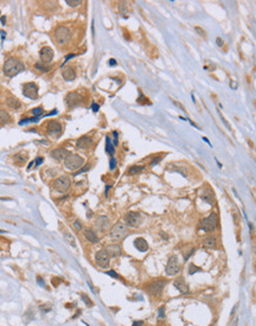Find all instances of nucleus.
<instances>
[{"label":"nucleus","mask_w":256,"mask_h":326,"mask_svg":"<svg viewBox=\"0 0 256 326\" xmlns=\"http://www.w3.org/2000/svg\"><path fill=\"white\" fill-rule=\"evenodd\" d=\"M39 120V116H33V118H30V119H24L19 122V125H24V123H27V122H37Z\"/></svg>","instance_id":"473e14b6"},{"label":"nucleus","mask_w":256,"mask_h":326,"mask_svg":"<svg viewBox=\"0 0 256 326\" xmlns=\"http://www.w3.org/2000/svg\"><path fill=\"white\" fill-rule=\"evenodd\" d=\"M106 141H107V145H106V152L107 153H109L110 155H113L114 154V145L110 142V139L109 138H106Z\"/></svg>","instance_id":"cd10ccee"},{"label":"nucleus","mask_w":256,"mask_h":326,"mask_svg":"<svg viewBox=\"0 0 256 326\" xmlns=\"http://www.w3.org/2000/svg\"><path fill=\"white\" fill-rule=\"evenodd\" d=\"M69 6H71V7H77V6H80L82 4V0H67L65 1Z\"/></svg>","instance_id":"7c9ffc66"},{"label":"nucleus","mask_w":256,"mask_h":326,"mask_svg":"<svg viewBox=\"0 0 256 326\" xmlns=\"http://www.w3.org/2000/svg\"><path fill=\"white\" fill-rule=\"evenodd\" d=\"M109 64H110V65H115V64H116V62H115V60H109Z\"/></svg>","instance_id":"de8ad7c7"},{"label":"nucleus","mask_w":256,"mask_h":326,"mask_svg":"<svg viewBox=\"0 0 256 326\" xmlns=\"http://www.w3.org/2000/svg\"><path fill=\"white\" fill-rule=\"evenodd\" d=\"M166 274L169 276H173L175 274H178L180 272V263H179V260H178V256L175 255H172L169 259V262L166 265Z\"/></svg>","instance_id":"6e6552de"},{"label":"nucleus","mask_w":256,"mask_h":326,"mask_svg":"<svg viewBox=\"0 0 256 326\" xmlns=\"http://www.w3.org/2000/svg\"><path fill=\"white\" fill-rule=\"evenodd\" d=\"M115 166H116V160H115L114 157L110 158V170H114Z\"/></svg>","instance_id":"58836bf2"},{"label":"nucleus","mask_w":256,"mask_h":326,"mask_svg":"<svg viewBox=\"0 0 256 326\" xmlns=\"http://www.w3.org/2000/svg\"><path fill=\"white\" fill-rule=\"evenodd\" d=\"M74 226L77 229V230H80V229H82V226H81V223L78 222V221H76V222H74Z\"/></svg>","instance_id":"79ce46f5"},{"label":"nucleus","mask_w":256,"mask_h":326,"mask_svg":"<svg viewBox=\"0 0 256 326\" xmlns=\"http://www.w3.org/2000/svg\"><path fill=\"white\" fill-rule=\"evenodd\" d=\"M70 152L65 148H56L51 152V157L57 160H65L68 155H70Z\"/></svg>","instance_id":"f3484780"},{"label":"nucleus","mask_w":256,"mask_h":326,"mask_svg":"<svg viewBox=\"0 0 256 326\" xmlns=\"http://www.w3.org/2000/svg\"><path fill=\"white\" fill-rule=\"evenodd\" d=\"M70 185H71V181H70V179H69L68 177H65V176L55 179V181L52 183L54 189L56 191H58V192H67L68 190H69V187H70Z\"/></svg>","instance_id":"9d476101"},{"label":"nucleus","mask_w":256,"mask_h":326,"mask_svg":"<svg viewBox=\"0 0 256 326\" xmlns=\"http://www.w3.org/2000/svg\"><path fill=\"white\" fill-rule=\"evenodd\" d=\"M47 132H49V134H51V135H58V134L61 133L62 132V126L57 122V121H49V123H47Z\"/></svg>","instance_id":"a211bd4d"},{"label":"nucleus","mask_w":256,"mask_h":326,"mask_svg":"<svg viewBox=\"0 0 256 326\" xmlns=\"http://www.w3.org/2000/svg\"><path fill=\"white\" fill-rule=\"evenodd\" d=\"M134 247L139 250V252H141V253H145V252L148 250V243H147V241L145 240V239H142V237H138V239H135Z\"/></svg>","instance_id":"412c9836"},{"label":"nucleus","mask_w":256,"mask_h":326,"mask_svg":"<svg viewBox=\"0 0 256 326\" xmlns=\"http://www.w3.org/2000/svg\"><path fill=\"white\" fill-rule=\"evenodd\" d=\"M64 239L67 240V242L70 244L71 247H76V243H75V239H74V236L71 235V234L69 233V231H64Z\"/></svg>","instance_id":"bb28decb"},{"label":"nucleus","mask_w":256,"mask_h":326,"mask_svg":"<svg viewBox=\"0 0 256 326\" xmlns=\"http://www.w3.org/2000/svg\"><path fill=\"white\" fill-rule=\"evenodd\" d=\"M202 247L205 249H215L217 247V239L212 235H209L204 237L202 241Z\"/></svg>","instance_id":"dca6fc26"},{"label":"nucleus","mask_w":256,"mask_h":326,"mask_svg":"<svg viewBox=\"0 0 256 326\" xmlns=\"http://www.w3.org/2000/svg\"><path fill=\"white\" fill-rule=\"evenodd\" d=\"M237 323H238V318H236V319H235V321L232 323V326H236V325H237Z\"/></svg>","instance_id":"09e8293b"},{"label":"nucleus","mask_w":256,"mask_h":326,"mask_svg":"<svg viewBox=\"0 0 256 326\" xmlns=\"http://www.w3.org/2000/svg\"><path fill=\"white\" fill-rule=\"evenodd\" d=\"M55 39H56V42H57L58 44H61V45L69 43L70 39H71V32H70V30L65 26L57 27L56 31H55Z\"/></svg>","instance_id":"423d86ee"},{"label":"nucleus","mask_w":256,"mask_h":326,"mask_svg":"<svg viewBox=\"0 0 256 326\" xmlns=\"http://www.w3.org/2000/svg\"><path fill=\"white\" fill-rule=\"evenodd\" d=\"M132 326H143V321L142 320H135Z\"/></svg>","instance_id":"ea45409f"},{"label":"nucleus","mask_w":256,"mask_h":326,"mask_svg":"<svg viewBox=\"0 0 256 326\" xmlns=\"http://www.w3.org/2000/svg\"><path fill=\"white\" fill-rule=\"evenodd\" d=\"M218 222H219V218H218V215L216 212L210 213V216L203 218L199 223V229L202 231H205V233H210V231H214L216 228L218 226Z\"/></svg>","instance_id":"f03ea898"},{"label":"nucleus","mask_w":256,"mask_h":326,"mask_svg":"<svg viewBox=\"0 0 256 326\" xmlns=\"http://www.w3.org/2000/svg\"><path fill=\"white\" fill-rule=\"evenodd\" d=\"M42 112H43L42 107H37V108H34L33 110H32V113H33L34 115H36V116H41Z\"/></svg>","instance_id":"e433bc0d"},{"label":"nucleus","mask_w":256,"mask_h":326,"mask_svg":"<svg viewBox=\"0 0 256 326\" xmlns=\"http://www.w3.org/2000/svg\"><path fill=\"white\" fill-rule=\"evenodd\" d=\"M201 270H202V268H201V267L195 266L193 263H192V265H190V269H189V274H190V275H192V274L197 273V272H201Z\"/></svg>","instance_id":"2f4dec72"},{"label":"nucleus","mask_w":256,"mask_h":326,"mask_svg":"<svg viewBox=\"0 0 256 326\" xmlns=\"http://www.w3.org/2000/svg\"><path fill=\"white\" fill-rule=\"evenodd\" d=\"M82 300L86 302V305H87V306H91V305H93V302L89 300L88 295H86V294H82Z\"/></svg>","instance_id":"c9c22d12"},{"label":"nucleus","mask_w":256,"mask_h":326,"mask_svg":"<svg viewBox=\"0 0 256 326\" xmlns=\"http://www.w3.org/2000/svg\"><path fill=\"white\" fill-rule=\"evenodd\" d=\"M83 234H84L86 240L89 241L90 243H97V242H99V236L96 235V233H95L94 230H91V229H86Z\"/></svg>","instance_id":"5701e85b"},{"label":"nucleus","mask_w":256,"mask_h":326,"mask_svg":"<svg viewBox=\"0 0 256 326\" xmlns=\"http://www.w3.org/2000/svg\"><path fill=\"white\" fill-rule=\"evenodd\" d=\"M5 21H6V18H5V17H1V24H5Z\"/></svg>","instance_id":"8fccbe9b"},{"label":"nucleus","mask_w":256,"mask_h":326,"mask_svg":"<svg viewBox=\"0 0 256 326\" xmlns=\"http://www.w3.org/2000/svg\"><path fill=\"white\" fill-rule=\"evenodd\" d=\"M99 108H100V107H99V105H96V103H93V105H91V110H93V112H99Z\"/></svg>","instance_id":"a19ab883"},{"label":"nucleus","mask_w":256,"mask_h":326,"mask_svg":"<svg viewBox=\"0 0 256 326\" xmlns=\"http://www.w3.org/2000/svg\"><path fill=\"white\" fill-rule=\"evenodd\" d=\"M158 318L159 319H164L165 318V306H161L158 311Z\"/></svg>","instance_id":"72a5a7b5"},{"label":"nucleus","mask_w":256,"mask_h":326,"mask_svg":"<svg viewBox=\"0 0 256 326\" xmlns=\"http://www.w3.org/2000/svg\"><path fill=\"white\" fill-rule=\"evenodd\" d=\"M93 144H94V141H93V139L90 136H81L80 139L77 140L76 146L78 148H81V150H88V148H90L93 146Z\"/></svg>","instance_id":"2eb2a0df"},{"label":"nucleus","mask_w":256,"mask_h":326,"mask_svg":"<svg viewBox=\"0 0 256 326\" xmlns=\"http://www.w3.org/2000/svg\"><path fill=\"white\" fill-rule=\"evenodd\" d=\"M6 103H7V106L10 107V108H12V109H19V108L21 107L20 101L17 100L15 97H8V99L6 100Z\"/></svg>","instance_id":"b1692460"},{"label":"nucleus","mask_w":256,"mask_h":326,"mask_svg":"<svg viewBox=\"0 0 256 326\" xmlns=\"http://www.w3.org/2000/svg\"><path fill=\"white\" fill-rule=\"evenodd\" d=\"M109 261H110V256L107 253L106 249H100L99 252H96L95 254V262L96 265L101 268H108L109 267Z\"/></svg>","instance_id":"1a4fd4ad"},{"label":"nucleus","mask_w":256,"mask_h":326,"mask_svg":"<svg viewBox=\"0 0 256 326\" xmlns=\"http://www.w3.org/2000/svg\"><path fill=\"white\" fill-rule=\"evenodd\" d=\"M83 163H84V160L82 157L77 155V154H70L67 157V159L64 160V166L70 171H77L83 166Z\"/></svg>","instance_id":"39448f33"},{"label":"nucleus","mask_w":256,"mask_h":326,"mask_svg":"<svg viewBox=\"0 0 256 326\" xmlns=\"http://www.w3.org/2000/svg\"><path fill=\"white\" fill-rule=\"evenodd\" d=\"M107 253L109 254L110 257H117L122 254V249L119 244H109V246L106 248Z\"/></svg>","instance_id":"aec40b11"},{"label":"nucleus","mask_w":256,"mask_h":326,"mask_svg":"<svg viewBox=\"0 0 256 326\" xmlns=\"http://www.w3.org/2000/svg\"><path fill=\"white\" fill-rule=\"evenodd\" d=\"M217 44L218 45H223V40L221 38H217Z\"/></svg>","instance_id":"49530a36"},{"label":"nucleus","mask_w":256,"mask_h":326,"mask_svg":"<svg viewBox=\"0 0 256 326\" xmlns=\"http://www.w3.org/2000/svg\"><path fill=\"white\" fill-rule=\"evenodd\" d=\"M10 120H11L10 114L5 110H2V109H0V125H5L7 122H10Z\"/></svg>","instance_id":"a878e982"},{"label":"nucleus","mask_w":256,"mask_h":326,"mask_svg":"<svg viewBox=\"0 0 256 326\" xmlns=\"http://www.w3.org/2000/svg\"><path fill=\"white\" fill-rule=\"evenodd\" d=\"M62 76L65 81H74L75 77H76V74L71 67H65L62 69Z\"/></svg>","instance_id":"4be33fe9"},{"label":"nucleus","mask_w":256,"mask_h":326,"mask_svg":"<svg viewBox=\"0 0 256 326\" xmlns=\"http://www.w3.org/2000/svg\"><path fill=\"white\" fill-rule=\"evenodd\" d=\"M39 57H41L42 60V63L47 64V63H50V62L52 60V58H54V50L50 47H42L41 51H39Z\"/></svg>","instance_id":"f8f14e48"},{"label":"nucleus","mask_w":256,"mask_h":326,"mask_svg":"<svg viewBox=\"0 0 256 326\" xmlns=\"http://www.w3.org/2000/svg\"><path fill=\"white\" fill-rule=\"evenodd\" d=\"M107 274L108 275H110V276H113V278H115V279H119V278H120L119 274L116 273V272H114V270H108Z\"/></svg>","instance_id":"4c0bfd02"},{"label":"nucleus","mask_w":256,"mask_h":326,"mask_svg":"<svg viewBox=\"0 0 256 326\" xmlns=\"http://www.w3.org/2000/svg\"><path fill=\"white\" fill-rule=\"evenodd\" d=\"M143 168H145L143 166H139V165H133V166H130L129 168H128L127 173L129 174V176L139 174L140 172H142V171H143Z\"/></svg>","instance_id":"393cba45"},{"label":"nucleus","mask_w":256,"mask_h":326,"mask_svg":"<svg viewBox=\"0 0 256 326\" xmlns=\"http://www.w3.org/2000/svg\"><path fill=\"white\" fill-rule=\"evenodd\" d=\"M23 94L31 100H37L38 99V86L36 83H26L23 86Z\"/></svg>","instance_id":"9b49d317"},{"label":"nucleus","mask_w":256,"mask_h":326,"mask_svg":"<svg viewBox=\"0 0 256 326\" xmlns=\"http://www.w3.org/2000/svg\"><path fill=\"white\" fill-rule=\"evenodd\" d=\"M24 70V64L20 60H18L17 58H8L5 60L4 63V68L2 71L5 74V76L7 77H14L15 75H18Z\"/></svg>","instance_id":"f257e3e1"},{"label":"nucleus","mask_w":256,"mask_h":326,"mask_svg":"<svg viewBox=\"0 0 256 326\" xmlns=\"http://www.w3.org/2000/svg\"><path fill=\"white\" fill-rule=\"evenodd\" d=\"M114 145H116L117 144V132H114Z\"/></svg>","instance_id":"a18cd8bd"},{"label":"nucleus","mask_w":256,"mask_h":326,"mask_svg":"<svg viewBox=\"0 0 256 326\" xmlns=\"http://www.w3.org/2000/svg\"><path fill=\"white\" fill-rule=\"evenodd\" d=\"M167 285V281L164 279H159V280H154L152 282L147 284L145 286V289L146 292L148 293L151 297H159L162 293L165 286Z\"/></svg>","instance_id":"7ed1b4c3"},{"label":"nucleus","mask_w":256,"mask_h":326,"mask_svg":"<svg viewBox=\"0 0 256 326\" xmlns=\"http://www.w3.org/2000/svg\"><path fill=\"white\" fill-rule=\"evenodd\" d=\"M128 235V228L125 223L122 222H117L112 229H110V233H109V236L110 239L114 241H120L122 239H125Z\"/></svg>","instance_id":"20e7f679"},{"label":"nucleus","mask_w":256,"mask_h":326,"mask_svg":"<svg viewBox=\"0 0 256 326\" xmlns=\"http://www.w3.org/2000/svg\"><path fill=\"white\" fill-rule=\"evenodd\" d=\"M14 159L17 160V163H20V164H23V163H25L27 159V155L25 153H19V154H15V157H14Z\"/></svg>","instance_id":"c85d7f7f"},{"label":"nucleus","mask_w":256,"mask_h":326,"mask_svg":"<svg viewBox=\"0 0 256 326\" xmlns=\"http://www.w3.org/2000/svg\"><path fill=\"white\" fill-rule=\"evenodd\" d=\"M173 286L182 293V294H188L190 292V288H189V285L186 284V281L184 278H177V279L173 281Z\"/></svg>","instance_id":"4468645a"},{"label":"nucleus","mask_w":256,"mask_h":326,"mask_svg":"<svg viewBox=\"0 0 256 326\" xmlns=\"http://www.w3.org/2000/svg\"><path fill=\"white\" fill-rule=\"evenodd\" d=\"M196 30L198 31V33H199V34H202V36H205V33H204V31H203V29H199V27H196Z\"/></svg>","instance_id":"c03bdc74"},{"label":"nucleus","mask_w":256,"mask_h":326,"mask_svg":"<svg viewBox=\"0 0 256 326\" xmlns=\"http://www.w3.org/2000/svg\"><path fill=\"white\" fill-rule=\"evenodd\" d=\"M110 226V221L108 218L107 216H100L97 220H96V226L101 230V231H104L107 230L108 228Z\"/></svg>","instance_id":"6ab92c4d"},{"label":"nucleus","mask_w":256,"mask_h":326,"mask_svg":"<svg viewBox=\"0 0 256 326\" xmlns=\"http://www.w3.org/2000/svg\"><path fill=\"white\" fill-rule=\"evenodd\" d=\"M82 102V96L77 93H69L65 97V103L69 107H76Z\"/></svg>","instance_id":"ddd939ff"},{"label":"nucleus","mask_w":256,"mask_h":326,"mask_svg":"<svg viewBox=\"0 0 256 326\" xmlns=\"http://www.w3.org/2000/svg\"><path fill=\"white\" fill-rule=\"evenodd\" d=\"M158 326H161V325H158Z\"/></svg>","instance_id":"603ef678"},{"label":"nucleus","mask_w":256,"mask_h":326,"mask_svg":"<svg viewBox=\"0 0 256 326\" xmlns=\"http://www.w3.org/2000/svg\"><path fill=\"white\" fill-rule=\"evenodd\" d=\"M34 67H36V69H38L39 71H42V73H46V71H49V69H50V68L46 67L44 63H37Z\"/></svg>","instance_id":"c756f323"},{"label":"nucleus","mask_w":256,"mask_h":326,"mask_svg":"<svg viewBox=\"0 0 256 326\" xmlns=\"http://www.w3.org/2000/svg\"><path fill=\"white\" fill-rule=\"evenodd\" d=\"M42 163H43V159H42V158H37V159L34 160V161H32V163L29 165V168H31V167L34 166V165H36V166H38V165H39V164H42Z\"/></svg>","instance_id":"f704fd0d"},{"label":"nucleus","mask_w":256,"mask_h":326,"mask_svg":"<svg viewBox=\"0 0 256 326\" xmlns=\"http://www.w3.org/2000/svg\"><path fill=\"white\" fill-rule=\"evenodd\" d=\"M161 158H162V157H158V158H155V159L153 160L152 163H151V166H154V165L157 164V163H158V161H160V159H161Z\"/></svg>","instance_id":"37998d69"},{"label":"nucleus","mask_w":256,"mask_h":326,"mask_svg":"<svg viewBox=\"0 0 256 326\" xmlns=\"http://www.w3.org/2000/svg\"><path fill=\"white\" fill-rule=\"evenodd\" d=\"M142 222V216L139 212H134V211H129L126 213L125 216V224L130 228H136L141 224Z\"/></svg>","instance_id":"0eeeda50"},{"label":"nucleus","mask_w":256,"mask_h":326,"mask_svg":"<svg viewBox=\"0 0 256 326\" xmlns=\"http://www.w3.org/2000/svg\"><path fill=\"white\" fill-rule=\"evenodd\" d=\"M1 233H5V231H4V230H1V229H0V234H1Z\"/></svg>","instance_id":"3c124183"}]
</instances>
